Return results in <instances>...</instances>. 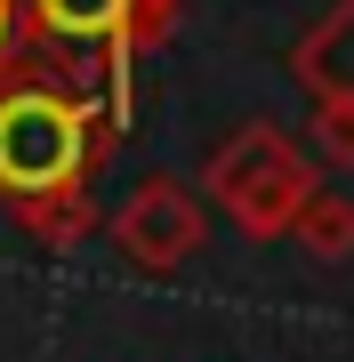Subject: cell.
I'll return each instance as SVG.
<instances>
[{"mask_svg": "<svg viewBox=\"0 0 354 362\" xmlns=\"http://www.w3.org/2000/svg\"><path fill=\"white\" fill-rule=\"evenodd\" d=\"M113 113L97 89L65 81L57 65L25 57L8 81H0V209L33 202V194H65V185H89L113 153Z\"/></svg>", "mask_w": 354, "mask_h": 362, "instance_id": "1", "label": "cell"}, {"mask_svg": "<svg viewBox=\"0 0 354 362\" xmlns=\"http://www.w3.org/2000/svg\"><path fill=\"white\" fill-rule=\"evenodd\" d=\"M201 194L210 209H225V226L249 242H290V218L314 194V153L274 121H242L234 137L210 145L201 161Z\"/></svg>", "mask_w": 354, "mask_h": 362, "instance_id": "2", "label": "cell"}, {"mask_svg": "<svg viewBox=\"0 0 354 362\" xmlns=\"http://www.w3.org/2000/svg\"><path fill=\"white\" fill-rule=\"evenodd\" d=\"M129 8L137 0H25V40L40 65L105 97L113 129H129Z\"/></svg>", "mask_w": 354, "mask_h": 362, "instance_id": "3", "label": "cell"}, {"mask_svg": "<svg viewBox=\"0 0 354 362\" xmlns=\"http://www.w3.org/2000/svg\"><path fill=\"white\" fill-rule=\"evenodd\" d=\"M105 242L129 258L137 274H185L210 242V194H194L185 177H145L129 202L105 218Z\"/></svg>", "mask_w": 354, "mask_h": 362, "instance_id": "4", "label": "cell"}, {"mask_svg": "<svg viewBox=\"0 0 354 362\" xmlns=\"http://www.w3.org/2000/svg\"><path fill=\"white\" fill-rule=\"evenodd\" d=\"M290 73L314 97V153L330 169H354V0H338L298 49H290Z\"/></svg>", "mask_w": 354, "mask_h": 362, "instance_id": "5", "label": "cell"}, {"mask_svg": "<svg viewBox=\"0 0 354 362\" xmlns=\"http://www.w3.org/2000/svg\"><path fill=\"white\" fill-rule=\"evenodd\" d=\"M8 218H16V233L25 242H40L49 258H65V250H81L97 226V194L89 185H65V194H33V202H8Z\"/></svg>", "mask_w": 354, "mask_h": 362, "instance_id": "6", "label": "cell"}, {"mask_svg": "<svg viewBox=\"0 0 354 362\" xmlns=\"http://www.w3.org/2000/svg\"><path fill=\"white\" fill-rule=\"evenodd\" d=\"M290 242H298L314 266H346V258H354V202L330 194V185H314L306 209L290 218Z\"/></svg>", "mask_w": 354, "mask_h": 362, "instance_id": "7", "label": "cell"}, {"mask_svg": "<svg viewBox=\"0 0 354 362\" xmlns=\"http://www.w3.org/2000/svg\"><path fill=\"white\" fill-rule=\"evenodd\" d=\"M177 25H185V0H137V8H129V57L145 65L153 49H170Z\"/></svg>", "mask_w": 354, "mask_h": 362, "instance_id": "8", "label": "cell"}, {"mask_svg": "<svg viewBox=\"0 0 354 362\" xmlns=\"http://www.w3.org/2000/svg\"><path fill=\"white\" fill-rule=\"evenodd\" d=\"M25 57H33V40H25V0H0V81L25 65Z\"/></svg>", "mask_w": 354, "mask_h": 362, "instance_id": "9", "label": "cell"}]
</instances>
